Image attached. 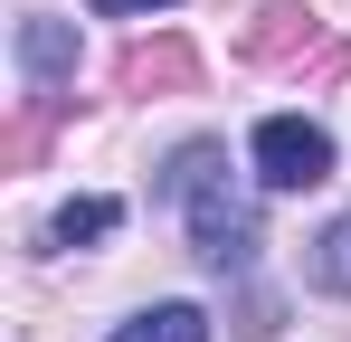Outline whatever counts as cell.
<instances>
[{"instance_id": "8", "label": "cell", "mask_w": 351, "mask_h": 342, "mask_svg": "<svg viewBox=\"0 0 351 342\" xmlns=\"http://www.w3.org/2000/svg\"><path fill=\"white\" fill-rule=\"evenodd\" d=\"M95 10H105V19H114V10H162V0H95Z\"/></svg>"}, {"instance_id": "3", "label": "cell", "mask_w": 351, "mask_h": 342, "mask_svg": "<svg viewBox=\"0 0 351 342\" xmlns=\"http://www.w3.org/2000/svg\"><path fill=\"white\" fill-rule=\"evenodd\" d=\"M19 67H29V105L48 114L66 95V76H76V38H66L58 19H19Z\"/></svg>"}, {"instance_id": "1", "label": "cell", "mask_w": 351, "mask_h": 342, "mask_svg": "<svg viewBox=\"0 0 351 342\" xmlns=\"http://www.w3.org/2000/svg\"><path fill=\"white\" fill-rule=\"evenodd\" d=\"M171 200H180V219H190V247H199L219 276L256 257V209H247V190L228 181V152H219V143H190L171 162Z\"/></svg>"}, {"instance_id": "5", "label": "cell", "mask_w": 351, "mask_h": 342, "mask_svg": "<svg viewBox=\"0 0 351 342\" xmlns=\"http://www.w3.org/2000/svg\"><path fill=\"white\" fill-rule=\"evenodd\" d=\"M313 285H323V295H351V209L313 238Z\"/></svg>"}, {"instance_id": "4", "label": "cell", "mask_w": 351, "mask_h": 342, "mask_svg": "<svg viewBox=\"0 0 351 342\" xmlns=\"http://www.w3.org/2000/svg\"><path fill=\"white\" fill-rule=\"evenodd\" d=\"M105 342H209V314H199V304H152V314L114 323Z\"/></svg>"}, {"instance_id": "6", "label": "cell", "mask_w": 351, "mask_h": 342, "mask_svg": "<svg viewBox=\"0 0 351 342\" xmlns=\"http://www.w3.org/2000/svg\"><path fill=\"white\" fill-rule=\"evenodd\" d=\"M190 76V48L180 38H162V48H133L123 57V86H180Z\"/></svg>"}, {"instance_id": "2", "label": "cell", "mask_w": 351, "mask_h": 342, "mask_svg": "<svg viewBox=\"0 0 351 342\" xmlns=\"http://www.w3.org/2000/svg\"><path fill=\"white\" fill-rule=\"evenodd\" d=\"M256 181H266V190H313V181H332V133L304 124V114H266V124H256Z\"/></svg>"}, {"instance_id": "7", "label": "cell", "mask_w": 351, "mask_h": 342, "mask_svg": "<svg viewBox=\"0 0 351 342\" xmlns=\"http://www.w3.org/2000/svg\"><path fill=\"white\" fill-rule=\"evenodd\" d=\"M114 219H123L114 200H66V209H58V228H48V238H58V247H86V238H105V228H114Z\"/></svg>"}]
</instances>
